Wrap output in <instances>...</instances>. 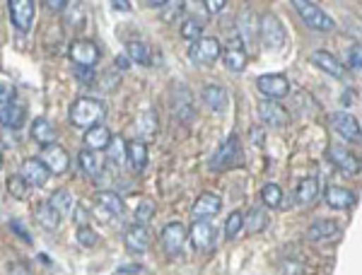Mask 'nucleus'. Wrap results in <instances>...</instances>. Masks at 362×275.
Wrapping results in <instances>:
<instances>
[{
	"label": "nucleus",
	"instance_id": "6",
	"mask_svg": "<svg viewBox=\"0 0 362 275\" xmlns=\"http://www.w3.org/2000/svg\"><path fill=\"white\" fill-rule=\"evenodd\" d=\"M39 159H42V164L49 169V174H66V171L71 169V154H68L66 147L56 145V142L44 145Z\"/></svg>",
	"mask_w": 362,
	"mask_h": 275
},
{
	"label": "nucleus",
	"instance_id": "32",
	"mask_svg": "<svg viewBox=\"0 0 362 275\" xmlns=\"http://www.w3.org/2000/svg\"><path fill=\"white\" fill-rule=\"evenodd\" d=\"M268 222H271V217H268V213L263 208H251L249 213L244 215V227L249 234H258L263 232V229L268 227Z\"/></svg>",
	"mask_w": 362,
	"mask_h": 275
},
{
	"label": "nucleus",
	"instance_id": "16",
	"mask_svg": "<svg viewBox=\"0 0 362 275\" xmlns=\"http://www.w3.org/2000/svg\"><path fill=\"white\" fill-rule=\"evenodd\" d=\"M222 210V198L215 196V193H200V196L193 200L191 205V215L196 220H208V217H215Z\"/></svg>",
	"mask_w": 362,
	"mask_h": 275
},
{
	"label": "nucleus",
	"instance_id": "17",
	"mask_svg": "<svg viewBox=\"0 0 362 275\" xmlns=\"http://www.w3.org/2000/svg\"><path fill=\"white\" fill-rule=\"evenodd\" d=\"M20 176L30 183V186H44L51 174L39 157H27V159H22V164H20Z\"/></svg>",
	"mask_w": 362,
	"mask_h": 275
},
{
	"label": "nucleus",
	"instance_id": "44",
	"mask_svg": "<svg viewBox=\"0 0 362 275\" xmlns=\"http://www.w3.org/2000/svg\"><path fill=\"white\" fill-rule=\"evenodd\" d=\"M205 8H208V13H222L225 10V0H205Z\"/></svg>",
	"mask_w": 362,
	"mask_h": 275
},
{
	"label": "nucleus",
	"instance_id": "20",
	"mask_svg": "<svg viewBox=\"0 0 362 275\" xmlns=\"http://www.w3.org/2000/svg\"><path fill=\"white\" fill-rule=\"evenodd\" d=\"M27 121V109L17 102H10V104H3L0 106V126L8 130H17L22 128Z\"/></svg>",
	"mask_w": 362,
	"mask_h": 275
},
{
	"label": "nucleus",
	"instance_id": "39",
	"mask_svg": "<svg viewBox=\"0 0 362 275\" xmlns=\"http://www.w3.org/2000/svg\"><path fill=\"white\" fill-rule=\"evenodd\" d=\"M241 227H244V213L234 210V213H229L227 222H225V237L227 239H234L241 232Z\"/></svg>",
	"mask_w": 362,
	"mask_h": 275
},
{
	"label": "nucleus",
	"instance_id": "8",
	"mask_svg": "<svg viewBox=\"0 0 362 275\" xmlns=\"http://www.w3.org/2000/svg\"><path fill=\"white\" fill-rule=\"evenodd\" d=\"M123 210H126L123 200H121L119 193H114V191H102L99 196L95 198V215L104 222L116 220V217L123 215Z\"/></svg>",
	"mask_w": 362,
	"mask_h": 275
},
{
	"label": "nucleus",
	"instance_id": "9",
	"mask_svg": "<svg viewBox=\"0 0 362 275\" xmlns=\"http://www.w3.org/2000/svg\"><path fill=\"white\" fill-rule=\"evenodd\" d=\"M256 106H258V118L266 126H271V128H285V126H290V111L280 102L263 99Z\"/></svg>",
	"mask_w": 362,
	"mask_h": 275
},
{
	"label": "nucleus",
	"instance_id": "25",
	"mask_svg": "<svg viewBox=\"0 0 362 275\" xmlns=\"http://www.w3.org/2000/svg\"><path fill=\"white\" fill-rule=\"evenodd\" d=\"M312 63L317 68H321L324 73H329V75L338 78V80L346 75V68H343L341 61H338L333 54H329V51H314V54H312Z\"/></svg>",
	"mask_w": 362,
	"mask_h": 275
},
{
	"label": "nucleus",
	"instance_id": "42",
	"mask_svg": "<svg viewBox=\"0 0 362 275\" xmlns=\"http://www.w3.org/2000/svg\"><path fill=\"white\" fill-rule=\"evenodd\" d=\"M159 8H164V10H162V20H164V22H171L176 15H181V13H183V3H179V0H174V3H162Z\"/></svg>",
	"mask_w": 362,
	"mask_h": 275
},
{
	"label": "nucleus",
	"instance_id": "7",
	"mask_svg": "<svg viewBox=\"0 0 362 275\" xmlns=\"http://www.w3.org/2000/svg\"><path fill=\"white\" fill-rule=\"evenodd\" d=\"M162 249L169 259H179L183 254V246H186V229H183L181 222H169L162 229Z\"/></svg>",
	"mask_w": 362,
	"mask_h": 275
},
{
	"label": "nucleus",
	"instance_id": "29",
	"mask_svg": "<svg viewBox=\"0 0 362 275\" xmlns=\"http://www.w3.org/2000/svg\"><path fill=\"white\" fill-rule=\"evenodd\" d=\"M317 198H319V179L307 176V179H302L300 183H297V191H295L297 205H309V203H314Z\"/></svg>",
	"mask_w": 362,
	"mask_h": 275
},
{
	"label": "nucleus",
	"instance_id": "50",
	"mask_svg": "<svg viewBox=\"0 0 362 275\" xmlns=\"http://www.w3.org/2000/svg\"><path fill=\"white\" fill-rule=\"evenodd\" d=\"M13 229H15V232H17V234H20V237H22V239H25V242H27V244H32V234H30V232H27V229H22L20 225H17V222H13Z\"/></svg>",
	"mask_w": 362,
	"mask_h": 275
},
{
	"label": "nucleus",
	"instance_id": "2",
	"mask_svg": "<svg viewBox=\"0 0 362 275\" xmlns=\"http://www.w3.org/2000/svg\"><path fill=\"white\" fill-rule=\"evenodd\" d=\"M292 8L300 13V17L304 20V25H307L309 30H314V32H333V30H336V22H333V17L326 13V10H321L319 5L304 3V0H295V3H292Z\"/></svg>",
	"mask_w": 362,
	"mask_h": 275
},
{
	"label": "nucleus",
	"instance_id": "43",
	"mask_svg": "<svg viewBox=\"0 0 362 275\" xmlns=\"http://www.w3.org/2000/svg\"><path fill=\"white\" fill-rule=\"evenodd\" d=\"M15 102V87L10 82H0V106Z\"/></svg>",
	"mask_w": 362,
	"mask_h": 275
},
{
	"label": "nucleus",
	"instance_id": "28",
	"mask_svg": "<svg viewBox=\"0 0 362 275\" xmlns=\"http://www.w3.org/2000/svg\"><path fill=\"white\" fill-rule=\"evenodd\" d=\"M56 128H54V123L49 121V118H44V116H39V118H34V123H32V138L37 142H42V147L44 145H51V142H56Z\"/></svg>",
	"mask_w": 362,
	"mask_h": 275
},
{
	"label": "nucleus",
	"instance_id": "19",
	"mask_svg": "<svg viewBox=\"0 0 362 275\" xmlns=\"http://www.w3.org/2000/svg\"><path fill=\"white\" fill-rule=\"evenodd\" d=\"M331 126H333V130L341 138H346V140H360V123L353 114H348V111L331 114Z\"/></svg>",
	"mask_w": 362,
	"mask_h": 275
},
{
	"label": "nucleus",
	"instance_id": "21",
	"mask_svg": "<svg viewBox=\"0 0 362 275\" xmlns=\"http://www.w3.org/2000/svg\"><path fill=\"white\" fill-rule=\"evenodd\" d=\"M324 200L326 205L333 210H348L353 208L355 203H358V196H355L353 191H348V188H341V186H329L324 193Z\"/></svg>",
	"mask_w": 362,
	"mask_h": 275
},
{
	"label": "nucleus",
	"instance_id": "3",
	"mask_svg": "<svg viewBox=\"0 0 362 275\" xmlns=\"http://www.w3.org/2000/svg\"><path fill=\"white\" fill-rule=\"evenodd\" d=\"M244 164V150H241V140L237 133H232L225 142L220 145V150L215 152V157L210 159L212 169H232Z\"/></svg>",
	"mask_w": 362,
	"mask_h": 275
},
{
	"label": "nucleus",
	"instance_id": "33",
	"mask_svg": "<svg viewBox=\"0 0 362 275\" xmlns=\"http://www.w3.org/2000/svg\"><path fill=\"white\" fill-rule=\"evenodd\" d=\"M239 39H241V44H246V42H256V37H258V20H256V15L251 13V10H244L239 17Z\"/></svg>",
	"mask_w": 362,
	"mask_h": 275
},
{
	"label": "nucleus",
	"instance_id": "41",
	"mask_svg": "<svg viewBox=\"0 0 362 275\" xmlns=\"http://www.w3.org/2000/svg\"><path fill=\"white\" fill-rule=\"evenodd\" d=\"M78 242L85 249H92V246H97V242H99V234L90 227H78Z\"/></svg>",
	"mask_w": 362,
	"mask_h": 275
},
{
	"label": "nucleus",
	"instance_id": "15",
	"mask_svg": "<svg viewBox=\"0 0 362 275\" xmlns=\"http://www.w3.org/2000/svg\"><path fill=\"white\" fill-rule=\"evenodd\" d=\"M188 234H191V244L196 251H208L217 242L215 227H212V222H208V220H196L191 225V232Z\"/></svg>",
	"mask_w": 362,
	"mask_h": 275
},
{
	"label": "nucleus",
	"instance_id": "11",
	"mask_svg": "<svg viewBox=\"0 0 362 275\" xmlns=\"http://www.w3.org/2000/svg\"><path fill=\"white\" fill-rule=\"evenodd\" d=\"M256 87L261 94H266L268 99L280 102L283 97L290 94V80L280 73H271V75H261L256 80Z\"/></svg>",
	"mask_w": 362,
	"mask_h": 275
},
{
	"label": "nucleus",
	"instance_id": "4",
	"mask_svg": "<svg viewBox=\"0 0 362 275\" xmlns=\"http://www.w3.org/2000/svg\"><path fill=\"white\" fill-rule=\"evenodd\" d=\"M258 34H261V42L268 51H280L285 46V27L280 22L278 15L266 13L258 20Z\"/></svg>",
	"mask_w": 362,
	"mask_h": 275
},
{
	"label": "nucleus",
	"instance_id": "14",
	"mask_svg": "<svg viewBox=\"0 0 362 275\" xmlns=\"http://www.w3.org/2000/svg\"><path fill=\"white\" fill-rule=\"evenodd\" d=\"M150 242H152V237H150V232H147L145 225H138L135 222V225L126 227L123 244L131 254H145V251L150 249Z\"/></svg>",
	"mask_w": 362,
	"mask_h": 275
},
{
	"label": "nucleus",
	"instance_id": "35",
	"mask_svg": "<svg viewBox=\"0 0 362 275\" xmlns=\"http://www.w3.org/2000/svg\"><path fill=\"white\" fill-rule=\"evenodd\" d=\"M126 142L121 135H111V140H109L107 145V159L114 164V167H121V164L126 162Z\"/></svg>",
	"mask_w": 362,
	"mask_h": 275
},
{
	"label": "nucleus",
	"instance_id": "5",
	"mask_svg": "<svg viewBox=\"0 0 362 275\" xmlns=\"http://www.w3.org/2000/svg\"><path fill=\"white\" fill-rule=\"evenodd\" d=\"M188 59L193 66H212L217 59H222V44L215 37H200L188 49Z\"/></svg>",
	"mask_w": 362,
	"mask_h": 275
},
{
	"label": "nucleus",
	"instance_id": "48",
	"mask_svg": "<svg viewBox=\"0 0 362 275\" xmlns=\"http://www.w3.org/2000/svg\"><path fill=\"white\" fill-rule=\"evenodd\" d=\"M114 63H116V71H121V73L128 71V66H131L128 56H116V61H114Z\"/></svg>",
	"mask_w": 362,
	"mask_h": 275
},
{
	"label": "nucleus",
	"instance_id": "13",
	"mask_svg": "<svg viewBox=\"0 0 362 275\" xmlns=\"http://www.w3.org/2000/svg\"><path fill=\"white\" fill-rule=\"evenodd\" d=\"M37 5L32 0H10L8 3V10H10V20L13 25L17 27L20 32H27L34 22V13H37Z\"/></svg>",
	"mask_w": 362,
	"mask_h": 275
},
{
	"label": "nucleus",
	"instance_id": "38",
	"mask_svg": "<svg viewBox=\"0 0 362 275\" xmlns=\"http://www.w3.org/2000/svg\"><path fill=\"white\" fill-rule=\"evenodd\" d=\"M8 191H10V196L22 200V198L30 196V183L22 179L20 174H15V176H10V179H8Z\"/></svg>",
	"mask_w": 362,
	"mask_h": 275
},
{
	"label": "nucleus",
	"instance_id": "31",
	"mask_svg": "<svg viewBox=\"0 0 362 275\" xmlns=\"http://www.w3.org/2000/svg\"><path fill=\"white\" fill-rule=\"evenodd\" d=\"M333 234H338V222L336 220H317L312 227L307 229L309 242H324V239H331Z\"/></svg>",
	"mask_w": 362,
	"mask_h": 275
},
{
	"label": "nucleus",
	"instance_id": "36",
	"mask_svg": "<svg viewBox=\"0 0 362 275\" xmlns=\"http://www.w3.org/2000/svg\"><path fill=\"white\" fill-rule=\"evenodd\" d=\"M179 34L183 39H188V42H198L200 37H203V22H198L196 17H186V20L179 25Z\"/></svg>",
	"mask_w": 362,
	"mask_h": 275
},
{
	"label": "nucleus",
	"instance_id": "34",
	"mask_svg": "<svg viewBox=\"0 0 362 275\" xmlns=\"http://www.w3.org/2000/svg\"><path fill=\"white\" fill-rule=\"evenodd\" d=\"M126 56H128V61L138 63V66H150L152 63L150 46L145 42H128L126 44Z\"/></svg>",
	"mask_w": 362,
	"mask_h": 275
},
{
	"label": "nucleus",
	"instance_id": "10",
	"mask_svg": "<svg viewBox=\"0 0 362 275\" xmlns=\"http://www.w3.org/2000/svg\"><path fill=\"white\" fill-rule=\"evenodd\" d=\"M68 56L80 68H95L99 63V49L90 39H76L71 44V49H68Z\"/></svg>",
	"mask_w": 362,
	"mask_h": 275
},
{
	"label": "nucleus",
	"instance_id": "30",
	"mask_svg": "<svg viewBox=\"0 0 362 275\" xmlns=\"http://www.w3.org/2000/svg\"><path fill=\"white\" fill-rule=\"evenodd\" d=\"M49 205H51V208H54L61 217H66V215H71V213H73V208H76V200H73V193L68 191V188H59V191L51 193Z\"/></svg>",
	"mask_w": 362,
	"mask_h": 275
},
{
	"label": "nucleus",
	"instance_id": "24",
	"mask_svg": "<svg viewBox=\"0 0 362 275\" xmlns=\"http://www.w3.org/2000/svg\"><path fill=\"white\" fill-rule=\"evenodd\" d=\"M34 217H37L39 227L46 229V232H56L61 225V215L51 208L49 200H39V203L34 205Z\"/></svg>",
	"mask_w": 362,
	"mask_h": 275
},
{
	"label": "nucleus",
	"instance_id": "18",
	"mask_svg": "<svg viewBox=\"0 0 362 275\" xmlns=\"http://www.w3.org/2000/svg\"><path fill=\"white\" fill-rule=\"evenodd\" d=\"M329 157H331V162L343 171V174H348V176L360 174V159L355 157V154L350 152L348 147H343V145H331V147H329Z\"/></svg>",
	"mask_w": 362,
	"mask_h": 275
},
{
	"label": "nucleus",
	"instance_id": "22",
	"mask_svg": "<svg viewBox=\"0 0 362 275\" xmlns=\"http://www.w3.org/2000/svg\"><path fill=\"white\" fill-rule=\"evenodd\" d=\"M78 162H80V169L85 171V174L90 176V179H99V176H104V157H102V152H92V150H83L78 154Z\"/></svg>",
	"mask_w": 362,
	"mask_h": 275
},
{
	"label": "nucleus",
	"instance_id": "49",
	"mask_svg": "<svg viewBox=\"0 0 362 275\" xmlns=\"http://www.w3.org/2000/svg\"><path fill=\"white\" fill-rule=\"evenodd\" d=\"M111 8H114V10H121V13H128V10H131V3H128V0H114Z\"/></svg>",
	"mask_w": 362,
	"mask_h": 275
},
{
	"label": "nucleus",
	"instance_id": "51",
	"mask_svg": "<svg viewBox=\"0 0 362 275\" xmlns=\"http://www.w3.org/2000/svg\"><path fill=\"white\" fill-rule=\"evenodd\" d=\"M0 169H3V154H0Z\"/></svg>",
	"mask_w": 362,
	"mask_h": 275
},
{
	"label": "nucleus",
	"instance_id": "37",
	"mask_svg": "<svg viewBox=\"0 0 362 275\" xmlns=\"http://www.w3.org/2000/svg\"><path fill=\"white\" fill-rule=\"evenodd\" d=\"M261 200L268 208H280V203H283V188H280L278 183L268 181L266 186L261 188Z\"/></svg>",
	"mask_w": 362,
	"mask_h": 275
},
{
	"label": "nucleus",
	"instance_id": "1",
	"mask_svg": "<svg viewBox=\"0 0 362 275\" xmlns=\"http://www.w3.org/2000/svg\"><path fill=\"white\" fill-rule=\"evenodd\" d=\"M107 114V106L102 99H95V97H80V99L73 102L71 106V123L80 130H88L92 126H99L102 118Z\"/></svg>",
	"mask_w": 362,
	"mask_h": 275
},
{
	"label": "nucleus",
	"instance_id": "45",
	"mask_svg": "<svg viewBox=\"0 0 362 275\" xmlns=\"http://www.w3.org/2000/svg\"><path fill=\"white\" fill-rule=\"evenodd\" d=\"M76 222H78V227H88V210L83 208V205H76Z\"/></svg>",
	"mask_w": 362,
	"mask_h": 275
},
{
	"label": "nucleus",
	"instance_id": "40",
	"mask_svg": "<svg viewBox=\"0 0 362 275\" xmlns=\"http://www.w3.org/2000/svg\"><path fill=\"white\" fill-rule=\"evenodd\" d=\"M152 215H155V203H152V200H147V198H143L140 203L135 205L138 225H147V222L152 220Z\"/></svg>",
	"mask_w": 362,
	"mask_h": 275
},
{
	"label": "nucleus",
	"instance_id": "46",
	"mask_svg": "<svg viewBox=\"0 0 362 275\" xmlns=\"http://www.w3.org/2000/svg\"><path fill=\"white\" fill-rule=\"evenodd\" d=\"M350 68L360 71V46H353V51H350Z\"/></svg>",
	"mask_w": 362,
	"mask_h": 275
},
{
	"label": "nucleus",
	"instance_id": "26",
	"mask_svg": "<svg viewBox=\"0 0 362 275\" xmlns=\"http://www.w3.org/2000/svg\"><path fill=\"white\" fill-rule=\"evenodd\" d=\"M109 140H111V133H109L107 126H92V128L85 130V150L102 152L107 150Z\"/></svg>",
	"mask_w": 362,
	"mask_h": 275
},
{
	"label": "nucleus",
	"instance_id": "47",
	"mask_svg": "<svg viewBox=\"0 0 362 275\" xmlns=\"http://www.w3.org/2000/svg\"><path fill=\"white\" fill-rule=\"evenodd\" d=\"M44 5H46L49 10H56V13H59V10H66V8H68L66 0H46Z\"/></svg>",
	"mask_w": 362,
	"mask_h": 275
},
{
	"label": "nucleus",
	"instance_id": "27",
	"mask_svg": "<svg viewBox=\"0 0 362 275\" xmlns=\"http://www.w3.org/2000/svg\"><path fill=\"white\" fill-rule=\"evenodd\" d=\"M203 102L212 109V111L222 114L229 104L227 90L222 87V85H205V87H203Z\"/></svg>",
	"mask_w": 362,
	"mask_h": 275
},
{
	"label": "nucleus",
	"instance_id": "23",
	"mask_svg": "<svg viewBox=\"0 0 362 275\" xmlns=\"http://www.w3.org/2000/svg\"><path fill=\"white\" fill-rule=\"evenodd\" d=\"M147 159H150V154H147V145L143 140H131L126 142V162L131 164V169L133 171H143L147 167Z\"/></svg>",
	"mask_w": 362,
	"mask_h": 275
},
{
	"label": "nucleus",
	"instance_id": "12",
	"mask_svg": "<svg viewBox=\"0 0 362 275\" xmlns=\"http://www.w3.org/2000/svg\"><path fill=\"white\" fill-rule=\"evenodd\" d=\"M222 61H225L227 71L241 73L249 63V54H246V46L241 44L239 37H232L227 42V46H222Z\"/></svg>",
	"mask_w": 362,
	"mask_h": 275
}]
</instances>
